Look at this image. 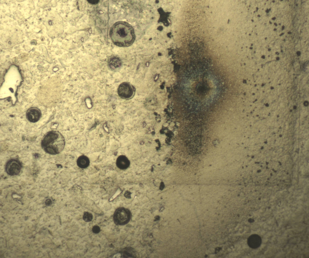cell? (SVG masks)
Masks as SVG:
<instances>
[{"mask_svg":"<svg viewBox=\"0 0 309 258\" xmlns=\"http://www.w3.org/2000/svg\"><path fill=\"white\" fill-rule=\"evenodd\" d=\"M77 163L79 167L84 168H87L89 166L90 161L87 157L84 155H82L78 158Z\"/></svg>","mask_w":309,"mask_h":258,"instance_id":"cell-9","label":"cell"},{"mask_svg":"<svg viewBox=\"0 0 309 258\" xmlns=\"http://www.w3.org/2000/svg\"><path fill=\"white\" fill-rule=\"evenodd\" d=\"M21 168L20 162L15 159H11L8 161L5 166V170L7 173L10 175H18Z\"/></svg>","mask_w":309,"mask_h":258,"instance_id":"cell-5","label":"cell"},{"mask_svg":"<svg viewBox=\"0 0 309 258\" xmlns=\"http://www.w3.org/2000/svg\"><path fill=\"white\" fill-rule=\"evenodd\" d=\"M92 231L94 233L97 234L100 232V228L98 226L94 225L92 228Z\"/></svg>","mask_w":309,"mask_h":258,"instance_id":"cell-12","label":"cell"},{"mask_svg":"<svg viewBox=\"0 0 309 258\" xmlns=\"http://www.w3.org/2000/svg\"><path fill=\"white\" fill-rule=\"evenodd\" d=\"M130 217V212L128 209L120 207L115 211L113 218L115 224L117 225H124L129 222Z\"/></svg>","mask_w":309,"mask_h":258,"instance_id":"cell-3","label":"cell"},{"mask_svg":"<svg viewBox=\"0 0 309 258\" xmlns=\"http://www.w3.org/2000/svg\"><path fill=\"white\" fill-rule=\"evenodd\" d=\"M130 162L127 158L124 156L121 155L119 156L116 161V165L117 167L121 169L127 168L129 166Z\"/></svg>","mask_w":309,"mask_h":258,"instance_id":"cell-8","label":"cell"},{"mask_svg":"<svg viewBox=\"0 0 309 258\" xmlns=\"http://www.w3.org/2000/svg\"><path fill=\"white\" fill-rule=\"evenodd\" d=\"M135 89L129 83L124 82L121 83L117 90L119 96L121 98L126 99L133 97L135 94Z\"/></svg>","mask_w":309,"mask_h":258,"instance_id":"cell-4","label":"cell"},{"mask_svg":"<svg viewBox=\"0 0 309 258\" xmlns=\"http://www.w3.org/2000/svg\"><path fill=\"white\" fill-rule=\"evenodd\" d=\"M88 2L92 4H97L99 0H88Z\"/></svg>","mask_w":309,"mask_h":258,"instance_id":"cell-13","label":"cell"},{"mask_svg":"<svg viewBox=\"0 0 309 258\" xmlns=\"http://www.w3.org/2000/svg\"><path fill=\"white\" fill-rule=\"evenodd\" d=\"M41 116L40 110L36 107H31L29 109L26 113L27 120L30 122L34 123L37 121Z\"/></svg>","mask_w":309,"mask_h":258,"instance_id":"cell-6","label":"cell"},{"mask_svg":"<svg viewBox=\"0 0 309 258\" xmlns=\"http://www.w3.org/2000/svg\"><path fill=\"white\" fill-rule=\"evenodd\" d=\"M121 64L120 60L117 58L114 57L112 58L109 62L110 67L113 69L119 68L121 66Z\"/></svg>","mask_w":309,"mask_h":258,"instance_id":"cell-10","label":"cell"},{"mask_svg":"<svg viewBox=\"0 0 309 258\" xmlns=\"http://www.w3.org/2000/svg\"><path fill=\"white\" fill-rule=\"evenodd\" d=\"M65 141L59 132L51 131L48 132L42 140L41 145L44 151L51 155L59 153L64 149Z\"/></svg>","mask_w":309,"mask_h":258,"instance_id":"cell-2","label":"cell"},{"mask_svg":"<svg viewBox=\"0 0 309 258\" xmlns=\"http://www.w3.org/2000/svg\"><path fill=\"white\" fill-rule=\"evenodd\" d=\"M45 203L46 205L49 206L51 205L52 202L50 199H48L45 201Z\"/></svg>","mask_w":309,"mask_h":258,"instance_id":"cell-14","label":"cell"},{"mask_svg":"<svg viewBox=\"0 0 309 258\" xmlns=\"http://www.w3.org/2000/svg\"><path fill=\"white\" fill-rule=\"evenodd\" d=\"M124 196L127 198H131V193L129 191H126L124 194Z\"/></svg>","mask_w":309,"mask_h":258,"instance_id":"cell-15","label":"cell"},{"mask_svg":"<svg viewBox=\"0 0 309 258\" xmlns=\"http://www.w3.org/2000/svg\"><path fill=\"white\" fill-rule=\"evenodd\" d=\"M155 218L156 220H158L159 219L160 217L158 216H156L155 217Z\"/></svg>","mask_w":309,"mask_h":258,"instance_id":"cell-16","label":"cell"},{"mask_svg":"<svg viewBox=\"0 0 309 258\" xmlns=\"http://www.w3.org/2000/svg\"><path fill=\"white\" fill-rule=\"evenodd\" d=\"M83 218L85 222H90L92 220L93 216L91 213L85 212L84 213Z\"/></svg>","mask_w":309,"mask_h":258,"instance_id":"cell-11","label":"cell"},{"mask_svg":"<svg viewBox=\"0 0 309 258\" xmlns=\"http://www.w3.org/2000/svg\"><path fill=\"white\" fill-rule=\"evenodd\" d=\"M272 19L273 20H274L275 19V17L273 18Z\"/></svg>","mask_w":309,"mask_h":258,"instance_id":"cell-17","label":"cell"},{"mask_svg":"<svg viewBox=\"0 0 309 258\" xmlns=\"http://www.w3.org/2000/svg\"><path fill=\"white\" fill-rule=\"evenodd\" d=\"M262 240L261 237L256 234L250 235L247 240V244L249 246L253 249L259 247L261 245Z\"/></svg>","mask_w":309,"mask_h":258,"instance_id":"cell-7","label":"cell"},{"mask_svg":"<svg viewBox=\"0 0 309 258\" xmlns=\"http://www.w3.org/2000/svg\"><path fill=\"white\" fill-rule=\"evenodd\" d=\"M110 35L113 42L120 47H128L134 41L135 36L132 27L128 23L119 21L111 28Z\"/></svg>","mask_w":309,"mask_h":258,"instance_id":"cell-1","label":"cell"}]
</instances>
